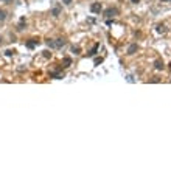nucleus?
<instances>
[{"label":"nucleus","instance_id":"a211bd4d","mask_svg":"<svg viewBox=\"0 0 171 171\" xmlns=\"http://www.w3.org/2000/svg\"><path fill=\"white\" fill-rule=\"evenodd\" d=\"M163 2H171V0H163Z\"/></svg>","mask_w":171,"mask_h":171},{"label":"nucleus","instance_id":"1a4fd4ad","mask_svg":"<svg viewBox=\"0 0 171 171\" xmlns=\"http://www.w3.org/2000/svg\"><path fill=\"white\" fill-rule=\"evenodd\" d=\"M157 31L159 33H165V25H157Z\"/></svg>","mask_w":171,"mask_h":171},{"label":"nucleus","instance_id":"6e6552de","mask_svg":"<svg viewBox=\"0 0 171 171\" xmlns=\"http://www.w3.org/2000/svg\"><path fill=\"white\" fill-rule=\"evenodd\" d=\"M36 44H39V42H37V41H33V42H26V47H28V48H33Z\"/></svg>","mask_w":171,"mask_h":171},{"label":"nucleus","instance_id":"20e7f679","mask_svg":"<svg viewBox=\"0 0 171 171\" xmlns=\"http://www.w3.org/2000/svg\"><path fill=\"white\" fill-rule=\"evenodd\" d=\"M154 67L157 68V70H163V67H165V66H163V61L162 59H157L154 62Z\"/></svg>","mask_w":171,"mask_h":171},{"label":"nucleus","instance_id":"9d476101","mask_svg":"<svg viewBox=\"0 0 171 171\" xmlns=\"http://www.w3.org/2000/svg\"><path fill=\"white\" fill-rule=\"evenodd\" d=\"M64 64H66V67H68L72 64V59L70 58H64Z\"/></svg>","mask_w":171,"mask_h":171},{"label":"nucleus","instance_id":"4468645a","mask_svg":"<svg viewBox=\"0 0 171 171\" xmlns=\"http://www.w3.org/2000/svg\"><path fill=\"white\" fill-rule=\"evenodd\" d=\"M5 53H6V56H13L14 55V51H11V50H6Z\"/></svg>","mask_w":171,"mask_h":171},{"label":"nucleus","instance_id":"f3484780","mask_svg":"<svg viewBox=\"0 0 171 171\" xmlns=\"http://www.w3.org/2000/svg\"><path fill=\"white\" fill-rule=\"evenodd\" d=\"M0 44H2V36H0Z\"/></svg>","mask_w":171,"mask_h":171},{"label":"nucleus","instance_id":"f8f14e48","mask_svg":"<svg viewBox=\"0 0 171 171\" xmlns=\"http://www.w3.org/2000/svg\"><path fill=\"white\" fill-rule=\"evenodd\" d=\"M24 24H25V19H20V24H19V30H24Z\"/></svg>","mask_w":171,"mask_h":171},{"label":"nucleus","instance_id":"f257e3e1","mask_svg":"<svg viewBox=\"0 0 171 171\" xmlns=\"http://www.w3.org/2000/svg\"><path fill=\"white\" fill-rule=\"evenodd\" d=\"M47 45L50 48H62L64 45H66V41L61 39V37H59V39H48L47 41Z\"/></svg>","mask_w":171,"mask_h":171},{"label":"nucleus","instance_id":"dca6fc26","mask_svg":"<svg viewBox=\"0 0 171 171\" xmlns=\"http://www.w3.org/2000/svg\"><path fill=\"white\" fill-rule=\"evenodd\" d=\"M129 2H131V3H139L140 0H129Z\"/></svg>","mask_w":171,"mask_h":171},{"label":"nucleus","instance_id":"f03ea898","mask_svg":"<svg viewBox=\"0 0 171 171\" xmlns=\"http://www.w3.org/2000/svg\"><path fill=\"white\" fill-rule=\"evenodd\" d=\"M90 11H92V13H95V14H100L101 11H103L101 3H100V2H95V3H92V5H90Z\"/></svg>","mask_w":171,"mask_h":171},{"label":"nucleus","instance_id":"39448f33","mask_svg":"<svg viewBox=\"0 0 171 171\" xmlns=\"http://www.w3.org/2000/svg\"><path fill=\"white\" fill-rule=\"evenodd\" d=\"M59 14H61V8L59 6H55V8L51 9V16L53 17H59Z\"/></svg>","mask_w":171,"mask_h":171},{"label":"nucleus","instance_id":"ddd939ff","mask_svg":"<svg viewBox=\"0 0 171 171\" xmlns=\"http://www.w3.org/2000/svg\"><path fill=\"white\" fill-rule=\"evenodd\" d=\"M72 51H73L75 55H79V51H81V50H79V47H73V48H72Z\"/></svg>","mask_w":171,"mask_h":171},{"label":"nucleus","instance_id":"0eeeda50","mask_svg":"<svg viewBox=\"0 0 171 171\" xmlns=\"http://www.w3.org/2000/svg\"><path fill=\"white\" fill-rule=\"evenodd\" d=\"M5 20H6V11L0 9V22H5Z\"/></svg>","mask_w":171,"mask_h":171},{"label":"nucleus","instance_id":"2eb2a0df","mask_svg":"<svg viewBox=\"0 0 171 171\" xmlns=\"http://www.w3.org/2000/svg\"><path fill=\"white\" fill-rule=\"evenodd\" d=\"M62 3H64V5H70L72 0H62Z\"/></svg>","mask_w":171,"mask_h":171},{"label":"nucleus","instance_id":"6ab92c4d","mask_svg":"<svg viewBox=\"0 0 171 171\" xmlns=\"http://www.w3.org/2000/svg\"><path fill=\"white\" fill-rule=\"evenodd\" d=\"M170 67H171V62H170Z\"/></svg>","mask_w":171,"mask_h":171},{"label":"nucleus","instance_id":"7ed1b4c3","mask_svg":"<svg viewBox=\"0 0 171 171\" xmlns=\"http://www.w3.org/2000/svg\"><path fill=\"white\" fill-rule=\"evenodd\" d=\"M118 14V11H117L115 8H109V9H106L104 11V17H107V19H111L114 16H117Z\"/></svg>","mask_w":171,"mask_h":171},{"label":"nucleus","instance_id":"9b49d317","mask_svg":"<svg viewBox=\"0 0 171 171\" xmlns=\"http://www.w3.org/2000/svg\"><path fill=\"white\" fill-rule=\"evenodd\" d=\"M97 50H98V45H95V47L92 48V51H90V53H89V56H93V55H95V53H97Z\"/></svg>","mask_w":171,"mask_h":171},{"label":"nucleus","instance_id":"423d86ee","mask_svg":"<svg viewBox=\"0 0 171 171\" xmlns=\"http://www.w3.org/2000/svg\"><path fill=\"white\" fill-rule=\"evenodd\" d=\"M135 51H137V45H135V44H132L131 47L128 48V55H134Z\"/></svg>","mask_w":171,"mask_h":171}]
</instances>
